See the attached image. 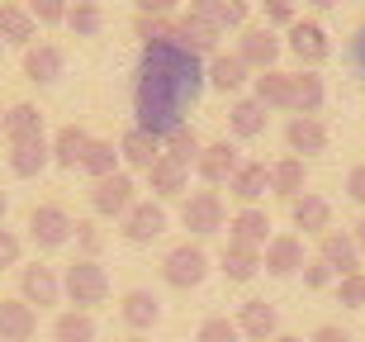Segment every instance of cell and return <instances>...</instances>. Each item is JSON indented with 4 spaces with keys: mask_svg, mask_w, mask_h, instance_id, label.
<instances>
[{
    "mask_svg": "<svg viewBox=\"0 0 365 342\" xmlns=\"http://www.w3.org/2000/svg\"><path fill=\"white\" fill-rule=\"evenodd\" d=\"M200 152H204V143H200V134H195L190 124H180L176 134H166V138H162V157L180 162L185 171H195V162H200Z\"/></svg>",
    "mask_w": 365,
    "mask_h": 342,
    "instance_id": "37",
    "label": "cell"
},
{
    "mask_svg": "<svg viewBox=\"0 0 365 342\" xmlns=\"http://www.w3.org/2000/svg\"><path fill=\"white\" fill-rule=\"evenodd\" d=\"M0 43H5V48L38 43V19H34L19 0H0Z\"/></svg>",
    "mask_w": 365,
    "mask_h": 342,
    "instance_id": "22",
    "label": "cell"
},
{
    "mask_svg": "<svg viewBox=\"0 0 365 342\" xmlns=\"http://www.w3.org/2000/svg\"><path fill=\"white\" fill-rule=\"evenodd\" d=\"M62 71H67V53L57 48V43H29L24 48V81L34 86H57L62 81Z\"/></svg>",
    "mask_w": 365,
    "mask_h": 342,
    "instance_id": "14",
    "label": "cell"
},
{
    "mask_svg": "<svg viewBox=\"0 0 365 342\" xmlns=\"http://www.w3.org/2000/svg\"><path fill=\"white\" fill-rule=\"evenodd\" d=\"M214 24H218V34H237V29H247L252 24V0H218V10H214Z\"/></svg>",
    "mask_w": 365,
    "mask_h": 342,
    "instance_id": "39",
    "label": "cell"
},
{
    "mask_svg": "<svg viewBox=\"0 0 365 342\" xmlns=\"http://www.w3.org/2000/svg\"><path fill=\"white\" fill-rule=\"evenodd\" d=\"M351 62H356V71L365 76V24L351 34Z\"/></svg>",
    "mask_w": 365,
    "mask_h": 342,
    "instance_id": "51",
    "label": "cell"
},
{
    "mask_svg": "<svg viewBox=\"0 0 365 342\" xmlns=\"http://www.w3.org/2000/svg\"><path fill=\"white\" fill-rule=\"evenodd\" d=\"M271 342H304V338H299V333H275Z\"/></svg>",
    "mask_w": 365,
    "mask_h": 342,
    "instance_id": "55",
    "label": "cell"
},
{
    "mask_svg": "<svg viewBox=\"0 0 365 342\" xmlns=\"http://www.w3.org/2000/svg\"><path fill=\"white\" fill-rule=\"evenodd\" d=\"M204 57L190 53L180 39L143 43L138 57V81H133V114L138 129H148L152 138L176 134L185 114L200 105L204 96Z\"/></svg>",
    "mask_w": 365,
    "mask_h": 342,
    "instance_id": "1",
    "label": "cell"
},
{
    "mask_svg": "<svg viewBox=\"0 0 365 342\" xmlns=\"http://www.w3.org/2000/svg\"><path fill=\"white\" fill-rule=\"evenodd\" d=\"M242 166V157H237V148H232L228 138H214V143H204L200 162H195V176L214 191V186H228V176Z\"/></svg>",
    "mask_w": 365,
    "mask_h": 342,
    "instance_id": "11",
    "label": "cell"
},
{
    "mask_svg": "<svg viewBox=\"0 0 365 342\" xmlns=\"http://www.w3.org/2000/svg\"><path fill=\"white\" fill-rule=\"evenodd\" d=\"M0 134H5V110H0Z\"/></svg>",
    "mask_w": 365,
    "mask_h": 342,
    "instance_id": "57",
    "label": "cell"
},
{
    "mask_svg": "<svg viewBox=\"0 0 365 342\" xmlns=\"http://www.w3.org/2000/svg\"><path fill=\"white\" fill-rule=\"evenodd\" d=\"M123 342H152V338H148V333H133V338H123Z\"/></svg>",
    "mask_w": 365,
    "mask_h": 342,
    "instance_id": "56",
    "label": "cell"
},
{
    "mask_svg": "<svg viewBox=\"0 0 365 342\" xmlns=\"http://www.w3.org/2000/svg\"><path fill=\"white\" fill-rule=\"evenodd\" d=\"M166 228H171V214H166L162 200H133V209L119 219V233L128 238V243H138V247L157 243Z\"/></svg>",
    "mask_w": 365,
    "mask_h": 342,
    "instance_id": "9",
    "label": "cell"
},
{
    "mask_svg": "<svg viewBox=\"0 0 365 342\" xmlns=\"http://www.w3.org/2000/svg\"><path fill=\"white\" fill-rule=\"evenodd\" d=\"M327 124L318 119V114H289V124H284V148L294 152V157H304L309 162L313 152H327Z\"/></svg>",
    "mask_w": 365,
    "mask_h": 342,
    "instance_id": "13",
    "label": "cell"
},
{
    "mask_svg": "<svg viewBox=\"0 0 365 342\" xmlns=\"http://www.w3.org/2000/svg\"><path fill=\"white\" fill-rule=\"evenodd\" d=\"M162 157V138H152L148 129H123V138H119V162L128 166V171H148L152 162Z\"/></svg>",
    "mask_w": 365,
    "mask_h": 342,
    "instance_id": "28",
    "label": "cell"
},
{
    "mask_svg": "<svg viewBox=\"0 0 365 342\" xmlns=\"http://www.w3.org/2000/svg\"><path fill=\"white\" fill-rule=\"evenodd\" d=\"M81 171L91 181L114 176V171H119V143H114V138H91V148H86V157H81Z\"/></svg>",
    "mask_w": 365,
    "mask_h": 342,
    "instance_id": "36",
    "label": "cell"
},
{
    "mask_svg": "<svg viewBox=\"0 0 365 342\" xmlns=\"http://www.w3.org/2000/svg\"><path fill=\"white\" fill-rule=\"evenodd\" d=\"M71 243H76V257H95L100 261V252H105V228H100L95 219H76Z\"/></svg>",
    "mask_w": 365,
    "mask_h": 342,
    "instance_id": "41",
    "label": "cell"
},
{
    "mask_svg": "<svg viewBox=\"0 0 365 342\" xmlns=\"http://www.w3.org/2000/svg\"><path fill=\"white\" fill-rule=\"evenodd\" d=\"M67 29H71V39H100L105 10H100L95 0H76V5L67 10Z\"/></svg>",
    "mask_w": 365,
    "mask_h": 342,
    "instance_id": "38",
    "label": "cell"
},
{
    "mask_svg": "<svg viewBox=\"0 0 365 342\" xmlns=\"http://www.w3.org/2000/svg\"><path fill=\"white\" fill-rule=\"evenodd\" d=\"M266 124H271V110H266L261 100L237 96V100L228 105V134H232V138H242V143L261 138V134H266Z\"/></svg>",
    "mask_w": 365,
    "mask_h": 342,
    "instance_id": "25",
    "label": "cell"
},
{
    "mask_svg": "<svg viewBox=\"0 0 365 342\" xmlns=\"http://www.w3.org/2000/svg\"><path fill=\"white\" fill-rule=\"evenodd\" d=\"M148 176V191H152V200H180V195L190 191V171L180 162H171V157H157V162L143 171Z\"/></svg>",
    "mask_w": 365,
    "mask_h": 342,
    "instance_id": "24",
    "label": "cell"
},
{
    "mask_svg": "<svg viewBox=\"0 0 365 342\" xmlns=\"http://www.w3.org/2000/svg\"><path fill=\"white\" fill-rule=\"evenodd\" d=\"M5 138H10V143L48 138V119H43V110H38V105H29V100L10 105V110H5Z\"/></svg>",
    "mask_w": 365,
    "mask_h": 342,
    "instance_id": "31",
    "label": "cell"
},
{
    "mask_svg": "<svg viewBox=\"0 0 365 342\" xmlns=\"http://www.w3.org/2000/svg\"><path fill=\"white\" fill-rule=\"evenodd\" d=\"M299 276H304V286H309V290H327V286H337V276H332V266H327L323 257H309Z\"/></svg>",
    "mask_w": 365,
    "mask_h": 342,
    "instance_id": "47",
    "label": "cell"
},
{
    "mask_svg": "<svg viewBox=\"0 0 365 342\" xmlns=\"http://www.w3.org/2000/svg\"><path fill=\"white\" fill-rule=\"evenodd\" d=\"M24 228H29V243L38 247V252H57V247L71 243V233H76V219H71L67 205H57V200H43L24 214Z\"/></svg>",
    "mask_w": 365,
    "mask_h": 342,
    "instance_id": "3",
    "label": "cell"
},
{
    "mask_svg": "<svg viewBox=\"0 0 365 342\" xmlns=\"http://www.w3.org/2000/svg\"><path fill=\"white\" fill-rule=\"evenodd\" d=\"M204 81L214 86V91H223V96H237L242 86H252V67H247L237 53H223V48H218V53L204 62Z\"/></svg>",
    "mask_w": 365,
    "mask_h": 342,
    "instance_id": "17",
    "label": "cell"
},
{
    "mask_svg": "<svg viewBox=\"0 0 365 342\" xmlns=\"http://www.w3.org/2000/svg\"><path fill=\"white\" fill-rule=\"evenodd\" d=\"M95 338H100V323L91 309H62L53 318V342H95Z\"/></svg>",
    "mask_w": 365,
    "mask_h": 342,
    "instance_id": "34",
    "label": "cell"
},
{
    "mask_svg": "<svg viewBox=\"0 0 365 342\" xmlns=\"http://www.w3.org/2000/svg\"><path fill=\"white\" fill-rule=\"evenodd\" d=\"M309 191V162L304 157H280V162L271 166V195H280V200H294V195Z\"/></svg>",
    "mask_w": 365,
    "mask_h": 342,
    "instance_id": "33",
    "label": "cell"
},
{
    "mask_svg": "<svg viewBox=\"0 0 365 342\" xmlns=\"http://www.w3.org/2000/svg\"><path fill=\"white\" fill-rule=\"evenodd\" d=\"M304 261H309V252H304V238L299 233H275L271 243L261 247V266L271 276H299Z\"/></svg>",
    "mask_w": 365,
    "mask_h": 342,
    "instance_id": "15",
    "label": "cell"
},
{
    "mask_svg": "<svg viewBox=\"0 0 365 342\" xmlns=\"http://www.w3.org/2000/svg\"><path fill=\"white\" fill-rule=\"evenodd\" d=\"M232 53L242 57L252 67V76H257V71H271L280 62L284 39H280V29H271V24H247V29H237V48Z\"/></svg>",
    "mask_w": 365,
    "mask_h": 342,
    "instance_id": "6",
    "label": "cell"
},
{
    "mask_svg": "<svg viewBox=\"0 0 365 342\" xmlns=\"http://www.w3.org/2000/svg\"><path fill=\"white\" fill-rule=\"evenodd\" d=\"M195 342H242V333H237V318L209 314L200 328H195Z\"/></svg>",
    "mask_w": 365,
    "mask_h": 342,
    "instance_id": "40",
    "label": "cell"
},
{
    "mask_svg": "<svg viewBox=\"0 0 365 342\" xmlns=\"http://www.w3.org/2000/svg\"><path fill=\"white\" fill-rule=\"evenodd\" d=\"M218 271L228 276V281H237V286H247V281H257L266 266H261V247H247V243H223V257H218Z\"/></svg>",
    "mask_w": 365,
    "mask_h": 342,
    "instance_id": "29",
    "label": "cell"
},
{
    "mask_svg": "<svg viewBox=\"0 0 365 342\" xmlns=\"http://www.w3.org/2000/svg\"><path fill=\"white\" fill-rule=\"evenodd\" d=\"M337 300L346 304V309H365V271L337 276Z\"/></svg>",
    "mask_w": 365,
    "mask_h": 342,
    "instance_id": "45",
    "label": "cell"
},
{
    "mask_svg": "<svg viewBox=\"0 0 365 342\" xmlns=\"http://www.w3.org/2000/svg\"><path fill=\"white\" fill-rule=\"evenodd\" d=\"M5 214H10V195L0 191V223H5Z\"/></svg>",
    "mask_w": 365,
    "mask_h": 342,
    "instance_id": "54",
    "label": "cell"
},
{
    "mask_svg": "<svg viewBox=\"0 0 365 342\" xmlns=\"http://www.w3.org/2000/svg\"><path fill=\"white\" fill-rule=\"evenodd\" d=\"M19 261H24V238L0 223V271H14Z\"/></svg>",
    "mask_w": 365,
    "mask_h": 342,
    "instance_id": "46",
    "label": "cell"
},
{
    "mask_svg": "<svg viewBox=\"0 0 365 342\" xmlns=\"http://www.w3.org/2000/svg\"><path fill=\"white\" fill-rule=\"evenodd\" d=\"M62 300H71V309H95L109 300V271L95 257H76L62 271Z\"/></svg>",
    "mask_w": 365,
    "mask_h": 342,
    "instance_id": "2",
    "label": "cell"
},
{
    "mask_svg": "<svg viewBox=\"0 0 365 342\" xmlns=\"http://www.w3.org/2000/svg\"><path fill=\"white\" fill-rule=\"evenodd\" d=\"M133 34L143 43H162V39H176V19H157V14H138L133 19Z\"/></svg>",
    "mask_w": 365,
    "mask_h": 342,
    "instance_id": "43",
    "label": "cell"
},
{
    "mask_svg": "<svg viewBox=\"0 0 365 342\" xmlns=\"http://www.w3.org/2000/svg\"><path fill=\"white\" fill-rule=\"evenodd\" d=\"M252 100H261L266 110H289V71L271 67L252 76Z\"/></svg>",
    "mask_w": 365,
    "mask_h": 342,
    "instance_id": "35",
    "label": "cell"
},
{
    "mask_svg": "<svg viewBox=\"0 0 365 342\" xmlns=\"http://www.w3.org/2000/svg\"><path fill=\"white\" fill-rule=\"evenodd\" d=\"M284 53L299 57V67H323L327 57H332V34H327L318 19H294V24L284 29Z\"/></svg>",
    "mask_w": 365,
    "mask_h": 342,
    "instance_id": "7",
    "label": "cell"
},
{
    "mask_svg": "<svg viewBox=\"0 0 365 342\" xmlns=\"http://www.w3.org/2000/svg\"><path fill=\"white\" fill-rule=\"evenodd\" d=\"M133 200H138L133 171H114V176H105V181H95V186H91L95 219H123V214L133 209Z\"/></svg>",
    "mask_w": 365,
    "mask_h": 342,
    "instance_id": "8",
    "label": "cell"
},
{
    "mask_svg": "<svg viewBox=\"0 0 365 342\" xmlns=\"http://www.w3.org/2000/svg\"><path fill=\"white\" fill-rule=\"evenodd\" d=\"M5 162H10V176L34 181V176H43V171L53 166V148H48V138H34V143H10Z\"/></svg>",
    "mask_w": 365,
    "mask_h": 342,
    "instance_id": "27",
    "label": "cell"
},
{
    "mask_svg": "<svg viewBox=\"0 0 365 342\" xmlns=\"http://www.w3.org/2000/svg\"><path fill=\"white\" fill-rule=\"evenodd\" d=\"M19 300L34 304V309H53L62 304V276L48 261H34V266H19Z\"/></svg>",
    "mask_w": 365,
    "mask_h": 342,
    "instance_id": "10",
    "label": "cell"
},
{
    "mask_svg": "<svg viewBox=\"0 0 365 342\" xmlns=\"http://www.w3.org/2000/svg\"><path fill=\"white\" fill-rule=\"evenodd\" d=\"M289 223L299 228V238H323L332 228V205H327L323 195H294L289 200Z\"/></svg>",
    "mask_w": 365,
    "mask_h": 342,
    "instance_id": "18",
    "label": "cell"
},
{
    "mask_svg": "<svg viewBox=\"0 0 365 342\" xmlns=\"http://www.w3.org/2000/svg\"><path fill=\"white\" fill-rule=\"evenodd\" d=\"M271 228H275V223H271V214H266L261 205H242L228 219V238H232V243H247V247H266L275 238Z\"/></svg>",
    "mask_w": 365,
    "mask_h": 342,
    "instance_id": "23",
    "label": "cell"
},
{
    "mask_svg": "<svg viewBox=\"0 0 365 342\" xmlns=\"http://www.w3.org/2000/svg\"><path fill=\"white\" fill-rule=\"evenodd\" d=\"M261 19L271 29H289L299 19V5L294 0H261Z\"/></svg>",
    "mask_w": 365,
    "mask_h": 342,
    "instance_id": "44",
    "label": "cell"
},
{
    "mask_svg": "<svg viewBox=\"0 0 365 342\" xmlns=\"http://www.w3.org/2000/svg\"><path fill=\"white\" fill-rule=\"evenodd\" d=\"M180 228H190L195 238H209V233L228 228V205L218 191H185L180 195Z\"/></svg>",
    "mask_w": 365,
    "mask_h": 342,
    "instance_id": "5",
    "label": "cell"
},
{
    "mask_svg": "<svg viewBox=\"0 0 365 342\" xmlns=\"http://www.w3.org/2000/svg\"><path fill=\"white\" fill-rule=\"evenodd\" d=\"M209 271H214V266H209V252H204L200 243H190V238L176 243L162 257V281L171 290H200L204 281H209Z\"/></svg>",
    "mask_w": 365,
    "mask_h": 342,
    "instance_id": "4",
    "label": "cell"
},
{
    "mask_svg": "<svg viewBox=\"0 0 365 342\" xmlns=\"http://www.w3.org/2000/svg\"><path fill=\"white\" fill-rule=\"evenodd\" d=\"M48 148H53V166H62V171H81V157H86V148H91V134H86L81 124H62Z\"/></svg>",
    "mask_w": 365,
    "mask_h": 342,
    "instance_id": "30",
    "label": "cell"
},
{
    "mask_svg": "<svg viewBox=\"0 0 365 342\" xmlns=\"http://www.w3.org/2000/svg\"><path fill=\"white\" fill-rule=\"evenodd\" d=\"M237 333L247 342H271L280 333V314L271 300H242L237 304Z\"/></svg>",
    "mask_w": 365,
    "mask_h": 342,
    "instance_id": "19",
    "label": "cell"
},
{
    "mask_svg": "<svg viewBox=\"0 0 365 342\" xmlns=\"http://www.w3.org/2000/svg\"><path fill=\"white\" fill-rule=\"evenodd\" d=\"M266 191H271V166L266 162H242L228 176V195L237 200V205H261Z\"/></svg>",
    "mask_w": 365,
    "mask_h": 342,
    "instance_id": "26",
    "label": "cell"
},
{
    "mask_svg": "<svg viewBox=\"0 0 365 342\" xmlns=\"http://www.w3.org/2000/svg\"><path fill=\"white\" fill-rule=\"evenodd\" d=\"M318 257L332 266V276H351V271H365L361 261V247H356L351 228H327L323 238H318Z\"/></svg>",
    "mask_w": 365,
    "mask_h": 342,
    "instance_id": "16",
    "label": "cell"
},
{
    "mask_svg": "<svg viewBox=\"0 0 365 342\" xmlns=\"http://www.w3.org/2000/svg\"><path fill=\"white\" fill-rule=\"evenodd\" d=\"M309 342H356V338H351L346 328H341V323H318Z\"/></svg>",
    "mask_w": 365,
    "mask_h": 342,
    "instance_id": "50",
    "label": "cell"
},
{
    "mask_svg": "<svg viewBox=\"0 0 365 342\" xmlns=\"http://www.w3.org/2000/svg\"><path fill=\"white\" fill-rule=\"evenodd\" d=\"M351 238H356V247H361V261H365V209H361V219H356Z\"/></svg>",
    "mask_w": 365,
    "mask_h": 342,
    "instance_id": "52",
    "label": "cell"
},
{
    "mask_svg": "<svg viewBox=\"0 0 365 342\" xmlns=\"http://www.w3.org/2000/svg\"><path fill=\"white\" fill-rule=\"evenodd\" d=\"M0 53H5V43H0Z\"/></svg>",
    "mask_w": 365,
    "mask_h": 342,
    "instance_id": "58",
    "label": "cell"
},
{
    "mask_svg": "<svg viewBox=\"0 0 365 342\" xmlns=\"http://www.w3.org/2000/svg\"><path fill=\"white\" fill-rule=\"evenodd\" d=\"M38 333V309L24 304L19 295H5L0 300V342H29Z\"/></svg>",
    "mask_w": 365,
    "mask_h": 342,
    "instance_id": "20",
    "label": "cell"
},
{
    "mask_svg": "<svg viewBox=\"0 0 365 342\" xmlns=\"http://www.w3.org/2000/svg\"><path fill=\"white\" fill-rule=\"evenodd\" d=\"M346 200L365 209V162H356L351 171H346Z\"/></svg>",
    "mask_w": 365,
    "mask_h": 342,
    "instance_id": "48",
    "label": "cell"
},
{
    "mask_svg": "<svg viewBox=\"0 0 365 342\" xmlns=\"http://www.w3.org/2000/svg\"><path fill=\"white\" fill-rule=\"evenodd\" d=\"M119 318H123L128 333H152L157 323H162V300H157L152 290H143V286L123 290L119 295Z\"/></svg>",
    "mask_w": 365,
    "mask_h": 342,
    "instance_id": "12",
    "label": "cell"
},
{
    "mask_svg": "<svg viewBox=\"0 0 365 342\" xmlns=\"http://www.w3.org/2000/svg\"><path fill=\"white\" fill-rule=\"evenodd\" d=\"M24 10L38 19L43 29H53V24H67V10H71V0H24Z\"/></svg>",
    "mask_w": 365,
    "mask_h": 342,
    "instance_id": "42",
    "label": "cell"
},
{
    "mask_svg": "<svg viewBox=\"0 0 365 342\" xmlns=\"http://www.w3.org/2000/svg\"><path fill=\"white\" fill-rule=\"evenodd\" d=\"M138 14H157V19H171L180 10V0H133Z\"/></svg>",
    "mask_w": 365,
    "mask_h": 342,
    "instance_id": "49",
    "label": "cell"
},
{
    "mask_svg": "<svg viewBox=\"0 0 365 342\" xmlns=\"http://www.w3.org/2000/svg\"><path fill=\"white\" fill-rule=\"evenodd\" d=\"M176 39L185 43L190 53H200L204 62H209V57L218 53V39H223V34H218L209 19H200V14H190V10H185V14L176 19Z\"/></svg>",
    "mask_w": 365,
    "mask_h": 342,
    "instance_id": "32",
    "label": "cell"
},
{
    "mask_svg": "<svg viewBox=\"0 0 365 342\" xmlns=\"http://www.w3.org/2000/svg\"><path fill=\"white\" fill-rule=\"evenodd\" d=\"M327 105V86L313 67L289 71V114H318Z\"/></svg>",
    "mask_w": 365,
    "mask_h": 342,
    "instance_id": "21",
    "label": "cell"
},
{
    "mask_svg": "<svg viewBox=\"0 0 365 342\" xmlns=\"http://www.w3.org/2000/svg\"><path fill=\"white\" fill-rule=\"evenodd\" d=\"M304 5H313V10H332L337 0H304Z\"/></svg>",
    "mask_w": 365,
    "mask_h": 342,
    "instance_id": "53",
    "label": "cell"
}]
</instances>
